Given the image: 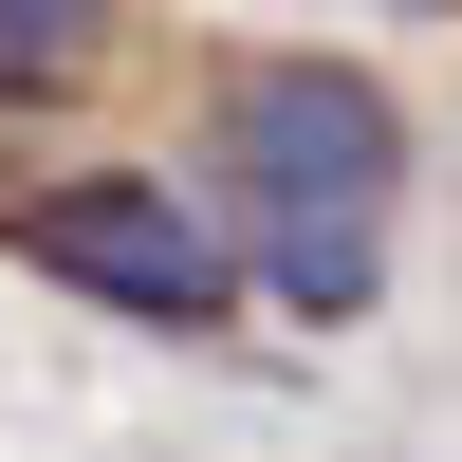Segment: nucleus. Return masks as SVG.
<instances>
[{"mask_svg": "<svg viewBox=\"0 0 462 462\" xmlns=\"http://www.w3.org/2000/svg\"><path fill=\"white\" fill-rule=\"evenodd\" d=\"M148 0H0V130H56V111H93L111 74H130Z\"/></svg>", "mask_w": 462, "mask_h": 462, "instance_id": "obj_3", "label": "nucleus"}, {"mask_svg": "<svg viewBox=\"0 0 462 462\" xmlns=\"http://www.w3.org/2000/svg\"><path fill=\"white\" fill-rule=\"evenodd\" d=\"M0 259H37L56 296H93V315H130V333L259 315V278H241V241L204 222V185H185V167H130V148L19 185V130H0Z\"/></svg>", "mask_w": 462, "mask_h": 462, "instance_id": "obj_2", "label": "nucleus"}, {"mask_svg": "<svg viewBox=\"0 0 462 462\" xmlns=\"http://www.w3.org/2000/svg\"><path fill=\"white\" fill-rule=\"evenodd\" d=\"M185 185H204V222L241 241L259 315L296 333H352L370 296H389V241H407V93L370 56H333V37H222L204 74H185Z\"/></svg>", "mask_w": 462, "mask_h": 462, "instance_id": "obj_1", "label": "nucleus"}, {"mask_svg": "<svg viewBox=\"0 0 462 462\" xmlns=\"http://www.w3.org/2000/svg\"><path fill=\"white\" fill-rule=\"evenodd\" d=\"M407 19H462V0H407Z\"/></svg>", "mask_w": 462, "mask_h": 462, "instance_id": "obj_4", "label": "nucleus"}]
</instances>
